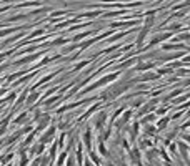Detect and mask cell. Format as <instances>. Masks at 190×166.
Wrapping results in <instances>:
<instances>
[{
	"mask_svg": "<svg viewBox=\"0 0 190 166\" xmlns=\"http://www.w3.org/2000/svg\"><path fill=\"white\" fill-rule=\"evenodd\" d=\"M117 78H118V73H109V75H105L103 78H100L98 82H95L92 87H89L87 90H84V93H89V91L95 90V88H98V87H103V85H107V83H110V82H114V80H117Z\"/></svg>",
	"mask_w": 190,
	"mask_h": 166,
	"instance_id": "6da1fadb",
	"label": "cell"
},
{
	"mask_svg": "<svg viewBox=\"0 0 190 166\" xmlns=\"http://www.w3.org/2000/svg\"><path fill=\"white\" fill-rule=\"evenodd\" d=\"M155 106H157V101H155V100H152V101H148V103H145V106H144V108H140V110H139L137 116H144V115H147L148 111H152V110H155Z\"/></svg>",
	"mask_w": 190,
	"mask_h": 166,
	"instance_id": "7a4b0ae2",
	"label": "cell"
},
{
	"mask_svg": "<svg viewBox=\"0 0 190 166\" xmlns=\"http://www.w3.org/2000/svg\"><path fill=\"white\" fill-rule=\"evenodd\" d=\"M107 120V111H100L97 116H95V126H97V130H102L103 128V123H105Z\"/></svg>",
	"mask_w": 190,
	"mask_h": 166,
	"instance_id": "3957f363",
	"label": "cell"
},
{
	"mask_svg": "<svg viewBox=\"0 0 190 166\" xmlns=\"http://www.w3.org/2000/svg\"><path fill=\"white\" fill-rule=\"evenodd\" d=\"M54 133H55V126H50V128H48V130H47V131L42 135V138H40V143H42V145L48 143V141H50V138L54 136Z\"/></svg>",
	"mask_w": 190,
	"mask_h": 166,
	"instance_id": "277c9868",
	"label": "cell"
},
{
	"mask_svg": "<svg viewBox=\"0 0 190 166\" xmlns=\"http://www.w3.org/2000/svg\"><path fill=\"white\" fill-rule=\"evenodd\" d=\"M48 123H50V115H43V116H40L38 118V131L40 130H45L47 126H48Z\"/></svg>",
	"mask_w": 190,
	"mask_h": 166,
	"instance_id": "5b68a950",
	"label": "cell"
},
{
	"mask_svg": "<svg viewBox=\"0 0 190 166\" xmlns=\"http://www.w3.org/2000/svg\"><path fill=\"white\" fill-rule=\"evenodd\" d=\"M170 37H172V33H164V35H157L155 38H152V40H150V43H148V47H153V45H157L158 42L165 40V38H170Z\"/></svg>",
	"mask_w": 190,
	"mask_h": 166,
	"instance_id": "8992f818",
	"label": "cell"
},
{
	"mask_svg": "<svg viewBox=\"0 0 190 166\" xmlns=\"http://www.w3.org/2000/svg\"><path fill=\"white\" fill-rule=\"evenodd\" d=\"M38 96H40V93H38V91H32V93H30V95L25 98V100H27V101H25V103H27V106H30V105H34L35 101H37V98H38Z\"/></svg>",
	"mask_w": 190,
	"mask_h": 166,
	"instance_id": "52a82bcc",
	"label": "cell"
},
{
	"mask_svg": "<svg viewBox=\"0 0 190 166\" xmlns=\"http://www.w3.org/2000/svg\"><path fill=\"white\" fill-rule=\"evenodd\" d=\"M169 121H170V118L169 116H165V118H162L160 121H158V123H157V131H162V130H165L167 128V124H169Z\"/></svg>",
	"mask_w": 190,
	"mask_h": 166,
	"instance_id": "ba28073f",
	"label": "cell"
},
{
	"mask_svg": "<svg viewBox=\"0 0 190 166\" xmlns=\"http://www.w3.org/2000/svg\"><path fill=\"white\" fill-rule=\"evenodd\" d=\"M60 100H62V95L59 93L57 96H50L48 100H45V101H43V105H45V106H52L54 103H59Z\"/></svg>",
	"mask_w": 190,
	"mask_h": 166,
	"instance_id": "9c48e42d",
	"label": "cell"
},
{
	"mask_svg": "<svg viewBox=\"0 0 190 166\" xmlns=\"http://www.w3.org/2000/svg\"><path fill=\"white\" fill-rule=\"evenodd\" d=\"M147 33H148V28H142V32L139 33V38H137V47H142V43H144L145 37H147Z\"/></svg>",
	"mask_w": 190,
	"mask_h": 166,
	"instance_id": "30bf717a",
	"label": "cell"
},
{
	"mask_svg": "<svg viewBox=\"0 0 190 166\" xmlns=\"http://www.w3.org/2000/svg\"><path fill=\"white\" fill-rule=\"evenodd\" d=\"M84 143H85V146H87V149H90V146H92V133H90V130H89V131H85Z\"/></svg>",
	"mask_w": 190,
	"mask_h": 166,
	"instance_id": "8fae6325",
	"label": "cell"
},
{
	"mask_svg": "<svg viewBox=\"0 0 190 166\" xmlns=\"http://www.w3.org/2000/svg\"><path fill=\"white\" fill-rule=\"evenodd\" d=\"M178 146H180V151H182V156H183V159H185V163H189V148H187V145H183V143H178Z\"/></svg>",
	"mask_w": 190,
	"mask_h": 166,
	"instance_id": "7c38bea8",
	"label": "cell"
},
{
	"mask_svg": "<svg viewBox=\"0 0 190 166\" xmlns=\"http://www.w3.org/2000/svg\"><path fill=\"white\" fill-rule=\"evenodd\" d=\"M130 116H132V111H130V110H128V111H125V115H123L122 118H120V121H118L117 124H118V126H123V124H125L127 121L130 120Z\"/></svg>",
	"mask_w": 190,
	"mask_h": 166,
	"instance_id": "4fadbf2b",
	"label": "cell"
},
{
	"mask_svg": "<svg viewBox=\"0 0 190 166\" xmlns=\"http://www.w3.org/2000/svg\"><path fill=\"white\" fill-rule=\"evenodd\" d=\"M77 161H78V165H84V159H82V145H78V148H77Z\"/></svg>",
	"mask_w": 190,
	"mask_h": 166,
	"instance_id": "5bb4252c",
	"label": "cell"
},
{
	"mask_svg": "<svg viewBox=\"0 0 190 166\" xmlns=\"http://www.w3.org/2000/svg\"><path fill=\"white\" fill-rule=\"evenodd\" d=\"M148 68H153V63H142V65L137 66V70L142 71V70H148Z\"/></svg>",
	"mask_w": 190,
	"mask_h": 166,
	"instance_id": "9a60e30c",
	"label": "cell"
},
{
	"mask_svg": "<svg viewBox=\"0 0 190 166\" xmlns=\"http://www.w3.org/2000/svg\"><path fill=\"white\" fill-rule=\"evenodd\" d=\"M25 120H27V113H22L20 116H17V118H15V124H22Z\"/></svg>",
	"mask_w": 190,
	"mask_h": 166,
	"instance_id": "2e32d148",
	"label": "cell"
},
{
	"mask_svg": "<svg viewBox=\"0 0 190 166\" xmlns=\"http://www.w3.org/2000/svg\"><path fill=\"white\" fill-rule=\"evenodd\" d=\"M185 48V45H164V50H180Z\"/></svg>",
	"mask_w": 190,
	"mask_h": 166,
	"instance_id": "e0dca14e",
	"label": "cell"
},
{
	"mask_svg": "<svg viewBox=\"0 0 190 166\" xmlns=\"http://www.w3.org/2000/svg\"><path fill=\"white\" fill-rule=\"evenodd\" d=\"M155 133H157V130L153 128V126H150V124L145 126V135H155Z\"/></svg>",
	"mask_w": 190,
	"mask_h": 166,
	"instance_id": "ac0fdd59",
	"label": "cell"
},
{
	"mask_svg": "<svg viewBox=\"0 0 190 166\" xmlns=\"http://www.w3.org/2000/svg\"><path fill=\"white\" fill-rule=\"evenodd\" d=\"M178 93H180V90H173L172 93H170V95H167V96H165V98H164V101H169L170 98H173V96H177Z\"/></svg>",
	"mask_w": 190,
	"mask_h": 166,
	"instance_id": "d6986e66",
	"label": "cell"
},
{
	"mask_svg": "<svg viewBox=\"0 0 190 166\" xmlns=\"http://www.w3.org/2000/svg\"><path fill=\"white\" fill-rule=\"evenodd\" d=\"M153 120H155V115H147L144 120H142V123H152Z\"/></svg>",
	"mask_w": 190,
	"mask_h": 166,
	"instance_id": "ffe728a7",
	"label": "cell"
},
{
	"mask_svg": "<svg viewBox=\"0 0 190 166\" xmlns=\"http://www.w3.org/2000/svg\"><path fill=\"white\" fill-rule=\"evenodd\" d=\"M134 62H135V58H134V60H128V62H125V63H120V65H118V68H128V66H130Z\"/></svg>",
	"mask_w": 190,
	"mask_h": 166,
	"instance_id": "44dd1931",
	"label": "cell"
},
{
	"mask_svg": "<svg viewBox=\"0 0 190 166\" xmlns=\"http://www.w3.org/2000/svg\"><path fill=\"white\" fill-rule=\"evenodd\" d=\"M27 161H29V158H27V154H23V153H22V161H20V165H18V166H27Z\"/></svg>",
	"mask_w": 190,
	"mask_h": 166,
	"instance_id": "7402d4cb",
	"label": "cell"
},
{
	"mask_svg": "<svg viewBox=\"0 0 190 166\" xmlns=\"http://www.w3.org/2000/svg\"><path fill=\"white\" fill-rule=\"evenodd\" d=\"M90 159H92L93 163H97V165H98V156L95 153H90Z\"/></svg>",
	"mask_w": 190,
	"mask_h": 166,
	"instance_id": "603a6c76",
	"label": "cell"
},
{
	"mask_svg": "<svg viewBox=\"0 0 190 166\" xmlns=\"http://www.w3.org/2000/svg\"><path fill=\"white\" fill-rule=\"evenodd\" d=\"M98 149H100V153L103 154V156H107V154H109V153H107V149H105V146H103V145H100V146H98Z\"/></svg>",
	"mask_w": 190,
	"mask_h": 166,
	"instance_id": "cb8c5ba5",
	"label": "cell"
},
{
	"mask_svg": "<svg viewBox=\"0 0 190 166\" xmlns=\"http://www.w3.org/2000/svg\"><path fill=\"white\" fill-rule=\"evenodd\" d=\"M65 156H67V153H62V156H60V159H59V166H62V163H63V159H65Z\"/></svg>",
	"mask_w": 190,
	"mask_h": 166,
	"instance_id": "d4e9b609",
	"label": "cell"
},
{
	"mask_svg": "<svg viewBox=\"0 0 190 166\" xmlns=\"http://www.w3.org/2000/svg\"><path fill=\"white\" fill-rule=\"evenodd\" d=\"M87 63H89V62H82V63H78V65L75 66V70H78V68H84V66L87 65Z\"/></svg>",
	"mask_w": 190,
	"mask_h": 166,
	"instance_id": "484cf974",
	"label": "cell"
},
{
	"mask_svg": "<svg viewBox=\"0 0 190 166\" xmlns=\"http://www.w3.org/2000/svg\"><path fill=\"white\" fill-rule=\"evenodd\" d=\"M175 149H177V145L172 143V145H170V151H172V154H175Z\"/></svg>",
	"mask_w": 190,
	"mask_h": 166,
	"instance_id": "4316f807",
	"label": "cell"
},
{
	"mask_svg": "<svg viewBox=\"0 0 190 166\" xmlns=\"http://www.w3.org/2000/svg\"><path fill=\"white\" fill-rule=\"evenodd\" d=\"M165 111H167V108H160V110H158V115H164Z\"/></svg>",
	"mask_w": 190,
	"mask_h": 166,
	"instance_id": "83f0119b",
	"label": "cell"
},
{
	"mask_svg": "<svg viewBox=\"0 0 190 166\" xmlns=\"http://www.w3.org/2000/svg\"><path fill=\"white\" fill-rule=\"evenodd\" d=\"M85 166H93V165H92V161H90V159H85Z\"/></svg>",
	"mask_w": 190,
	"mask_h": 166,
	"instance_id": "f1b7e54d",
	"label": "cell"
},
{
	"mask_svg": "<svg viewBox=\"0 0 190 166\" xmlns=\"http://www.w3.org/2000/svg\"><path fill=\"white\" fill-rule=\"evenodd\" d=\"M132 105H134V106H139V105H142V101H140V100H139V101H134V103H132Z\"/></svg>",
	"mask_w": 190,
	"mask_h": 166,
	"instance_id": "f546056e",
	"label": "cell"
}]
</instances>
